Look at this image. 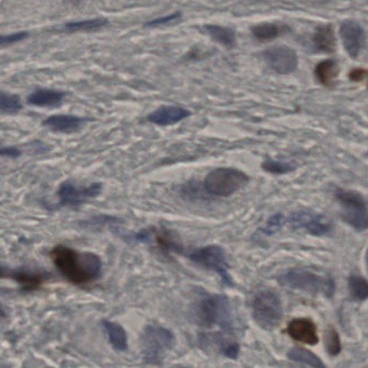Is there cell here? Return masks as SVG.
Returning a JSON list of instances; mask_svg holds the SVG:
<instances>
[{"label": "cell", "instance_id": "1", "mask_svg": "<svg viewBox=\"0 0 368 368\" xmlns=\"http://www.w3.org/2000/svg\"><path fill=\"white\" fill-rule=\"evenodd\" d=\"M57 270L73 284L82 285L98 280L102 275L101 258L93 253H78L73 248L59 246L50 253Z\"/></svg>", "mask_w": 368, "mask_h": 368}, {"label": "cell", "instance_id": "2", "mask_svg": "<svg viewBox=\"0 0 368 368\" xmlns=\"http://www.w3.org/2000/svg\"><path fill=\"white\" fill-rule=\"evenodd\" d=\"M194 318L196 323L204 329L219 326L221 331L233 335L234 319L230 300L226 295L204 294L196 302Z\"/></svg>", "mask_w": 368, "mask_h": 368}, {"label": "cell", "instance_id": "3", "mask_svg": "<svg viewBox=\"0 0 368 368\" xmlns=\"http://www.w3.org/2000/svg\"><path fill=\"white\" fill-rule=\"evenodd\" d=\"M277 282L290 290L322 295L331 300L336 292V282L329 273H320L309 268H291L277 277Z\"/></svg>", "mask_w": 368, "mask_h": 368}, {"label": "cell", "instance_id": "4", "mask_svg": "<svg viewBox=\"0 0 368 368\" xmlns=\"http://www.w3.org/2000/svg\"><path fill=\"white\" fill-rule=\"evenodd\" d=\"M250 176L237 167H217L208 173L203 181L204 192L215 198H228L250 182Z\"/></svg>", "mask_w": 368, "mask_h": 368}, {"label": "cell", "instance_id": "5", "mask_svg": "<svg viewBox=\"0 0 368 368\" xmlns=\"http://www.w3.org/2000/svg\"><path fill=\"white\" fill-rule=\"evenodd\" d=\"M174 333L161 325H147L140 335L142 360L151 365H159L167 352L174 348Z\"/></svg>", "mask_w": 368, "mask_h": 368}, {"label": "cell", "instance_id": "6", "mask_svg": "<svg viewBox=\"0 0 368 368\" xmlns=\"http://www.w3.org/2000/svg\"><path fill=\"white\" fill-rule=\"evenodd\" d=\"M252 315L260 329L273 331L283 320V304L275 291L260 290L252 300Z\"/></svg>", "mask_w": 368, "mask_h": 368}, {"label": "cell", "instance_id": "7", "mask_svg": "<svg viewBox=\"0 0 368 368\" xmlns=\"http://www.w3.org/2000/svg\"><path fill=\"white\" fill-rule=\"evenodd\" d=\"M335 199L340 206L341 219L358 232L368 228L367 201L361 192L337 188Z\"/></svg>", "mask_w": 368, "mask_h": 368}, {"label": "cell", "instance_id": "8", "mask_svg": "<svg viewBox=\"0 0 368 368\" xmlns=\"http://www.w3.org/2000/svg\"><path fill=\"white\" fill-rule=\"evenodd\" d=\"M187 258L194 265L217 273L226 286H234V281L229 273L227 254L221 246L210 244L194 248L190 253L187 254Z\"/></svg>", "mask_w": 368, "mask_h": 368}, {"label": "cell", "instance_id": "9", "mask_svg": "<svg viewBox=\"0 0 368 368\" xmlns=\"http://www.w3.org/2000/svg\"><path fill=\"white\" fill-rule=\"evenodd\" d=\"M293 230H304L313 237H326L333 232V223L329 217L312 210H298L286 219Z\"/></svg>", "mask_w": 368, "mask_h": 368}, {"label": "cell", "instance_id": "10", "mask_svg": "<svg viewBox=\"0 0 368 368\" xmlns=\"http://www.w3.org/2000/svg\"><path fill=\"white\" fill-rule=\"evenodd\" d=\"M103 185L101 183H93L86 187H78L71 182H64L57 190L59 206H78L84 202L93 199L101 194Z\"/></svg>", "mask_w": 368, "mask_h": 368}, {"label": "cell", "instance_id": "11", "mask_svg": "<svg viewBox=\"0 0 368 368\" xmlns=\"http://www.w3.org/2000/svg\"><path fill=\"white\" fill-rule=\"evenodd\" d=\"M263 59L277 74L288 75L297 68V53L286 46L268 48L263 52Z\"/></svg>", "mask_w": 368, "mask_h": 368}, {"label": "cell", "instance_id": "12", "mask_svg": "<svg viewBox=\"0 0 368 368\" xmlns=\"http://www.w3.org/2000/svg\"><path fill=\"white\" fill-rule=\"evenodd\" d=\"M342 44L349 57L356 59L365 47L366 35L363 26L354 20H346L339 28Z\"/></svg>", "mask_w": 368, "mask_h": 368}, {"label": "cell", "instance_id": "13", "mask_svg": "<svg viewBox=\"0 0 368 368\" xmlns=\"http://www.w3.org/2000/svg\"><path fill=\"white\" fill-rule=\"evenodd\" d=\"M150 244H155L160 253L165 256L184 254V244L178 233L167 227H160V228L152 227L151 243Z\"/></svg>", "mask_w": 368, "mask_h": 368}, {"label": "cell", "instance_id": "14", "mask_svg": "<svg viewBox=\"0 0 368 368\" xmlns=\"http://www.w3.org/2000/svg\"><path fill=\"white\" fill-rule=\"evenodd\" d=\"M286 334L300 344H308V346H315L319 344V334H318V327L308 318H296L287 324L285 329Z\"/></svg>", "mask_w": 368, "mask_h": 368}, {"label": "cell", "instance_id": "15", "mask_svg": "<svg viewBox=\"0 0 368 368\" xmlns=\"http://www.w3.org/2000/svg\"><path fill=\"white\" fill-rule=\"evenodd\" d=\"M199 341L203 347H215L221 356L230 360H237L240 353V344L238 341L233 338V335L226 334L223 331L202 335Z\"/></svg>", "mask_w": 368, "mask_h": 368}, {"label": "cell", "instance_id": "16", "mask_svg": "<svg viewBox=\"0 0 368 368\" xmlns=\"http://www.w3.org/2000/svg\"><path fill=\"white\" fill-rule=\"evenodd\" d=\"M190 116V111L183 109L181 106H161L148 115L147 120L154 125L167 127V125H176L188 118Z\"/></svg>", "mask_w": 368, "mask_h": 368}, {"label": "cell", "instance_id": "17", "mask_svg": "<svg viewBox=\"0 0 368 368\" xmlns=\"http://www.w3.org/2000/svg\"><path fill=\"white\" fill-rule=\"evenodd\" d=\"M84 122H86V119L78 116L53 115L44 120L42 125L55 132L73 133L82 128Z\"/></svg>", "mask_w": 368, "mask_h": 368}, {"label": "cell", "instance_id": "18", "mask_svg": "<svg viewBox=\"0 0 368 368\" xmlns=\"http://www.w3.org/2000/svg\"><path fill=\"white\" fill-rule=\"evenodd\" d=\"M65 92L51 89H38L30 94L28 103L36 107H46V109H57L64 102Z\"/></svg>", "mask_w": 368, "mask_h": 368}, {"label": "cell", "instance_id": "19", "mask_svg": "<svg viewBox=\"0 0 368 368\" xmlns=\"http://www.w3.org/2000/svg\"><path fill=\"white\" fill-rule=\"evenodd\" d=\"M102 326L109 337V344L117 352H125L129 349L128 334L125 329L116 322L103 320Z\"/></svg>", "mask_w": 368, "mask_h": 368}, {"label": "cell", "instance_id": "20", "mask_svg": "<svg viewBox=\"0 0 368 368\" xmlns=\"http://www.w3.org/2000/svg\"><path fill=\"white\" fill-rule=\"evenodd\" d=\"M312 42H313L314 47L318 51L331 53L334 51L335 46H336L334 30L331 25L319 26L314 33Z\"/></svg>", "mask_w": 368, "mask_h": 368}, {"label": "cell", "instance_id": "21", "mask_svg": "<svg viewBox=\"0 0 368 368\" xmlns=\"http://www.w3.org/2000/svg\"><path fill=\"white\" fill-rule=\"evenodd\" d=\"M286 356L290 361L295 363L304 364L311 367H325V364L319 356L302 347H293L287 351Z\"/></svg>", "mask_w": 368, "mask_h": 368}, {"label": "cell", "instance_id": "22", "mask_svg": "<svg viewBox=\"0 0 368 368\" xmlns=\"http://www.w3.org/2000/svg\"><path fill=\"white\" fill-rule=\"evenodd\" d=\"M338 73V66L333 59L320 62L314 69V75L318 82L326 86H331L335 84Z\"/></svg>", "mask_w": 368, "mask_h": 368}, {"label": "cell", "instance_id": "23", "mask_svg": "<svg viewBox=\"0 0 368 368\" xmlns=\"http://www.w3.org/2000/svg\"><path fill=\"white\" fill-rule=\"evenodd\" d=\"M203 30L212 39L223 44L225 47L231 48L236 44V33L231 28H223L219 25H205L203 26Z\"/></svg>", "mask_w": 368, "mask_h": 368}, {"label": "cell", "instance_id": "24", "mask_svg": "<svg viewBox=\"0 0 368 368\" xmlns=\"http://www.w3.org/2000/svg\"><path fill=\"white\" fill-rule=\"evenodd\" d=\"M9 277L20 283L24 290L32 291L37 288L44 281L47 280L49 275L46 273H30V271H13Z\"/></svg>", "mask_w": 368, "mask_h": 368}, {"label": "cell", "instance_id": "25", "mask_svg": "<svg viewBox=\"0 0 368 368\" xmlns=\"http://www.w3.org/2000/svg\"><path fill=\"white\" fill-rule=\"evenodd\" d=\"M348 288L351 298L356 302H363L368 297L367 280L362 275L351 273L348 277Z\"/></svg>", "mask_w": 368, "mask_h": 368}, {"label": "cell", "instance_id": "26", "mask_svg": "<svg viewBox=\"0 0 368 368\" xmlns=\"http://www.w3.org/2000/svg\"><path fill=\"white\" fill-rule=\"evenodd\" d=\"M287 28L273 23H260L252 28V34L259 42H270L279 37Z\"/></svg>", "mask_w": 368, "mask_h": 368}, {"label": "cell", "instance_id": "27", "mask_svg": "<svg viewBox=\"0 0 368 368\" xmlns=\"http://www.w3.org/2000/svg\"><path fill=\"white\" fill-rule=\"evenodd\" d=\"M109 24L107 19L98 17V19H91V20L76 21V22H69L64 25L65 32L77 33V32H94L100 30Z\"/></svg>", "mask_w": 368, "mask_h": 368}, {"label": "cell", "instance_id": "28", "mask_svg": "<svg viewBox=\"0 0 368 368\" xmlns=\"http://www.w3.org/2000/svg\"><path fill=\"white\" fill-rule=\"evenodd\" d=\"M23 109L22 100L17 94L0 91V113L15 115Z\"/></svg>", "mask_w": 368, "mask_h": 368}, {"label": "cell", "instance_id": "29", "mask_svg": "<svg viewBox=\"0 0 368 368\" xmlns=\"http://www.w3.org/2000/svg\"><path fill=\"white\" fill-rule=\"evenodd\" d=\"M261 169L270 174L285 175L295 171L296 167L293 163L282 161V160L266 159L261 163Z\"/></svg>", "mask_w": 368, "mask_h": 368}, {"label": "cell", "instance_id": "30", "mask_svg": "<svg viewBox=\"0 0 368 368\" xmlns=\"http://www.w3.org/2000/svg\"><path fill=\"white\" fill-rule=\"evenodd\" d=\"M325 348L327 353L331 358L338 356L342 350V344H341L340 336L339 333L334 326L329 325L325 331Z\"/></svg>", "mask_w": 368, "mask_h": 368}, {"label": "cell", "instance_id": "31", "mask_svg": "<svg viewBox=\"0 0 368 368\" xmlns=\"http://www.w3.org/2000/svg\"><path fill=\"white\" fill-rule=\"evenodd\" d=\"M286 223V219L282 213H275L271 215L266 221L263 227H260L259 232L266 237H273L280 232Z\"/></svg>", "mask_w": 368, "mask_h": 368}, {"label": "cell", "instance_id": "32", "mask_svg": "<svg viewBox=\"0 0 368 368\" xmlns=\"http://www.w3.org/2000/svg\"><path fill=\"white\" fill-rule=\"evenodd\" d=\"M30 36L28 32L13 33L9 35H0V47H6L17 42H23Z\"/></svg>", "mask_w": 368, "mask_h": 368}, {"label": "cell", "instance_id": "33", "mask_svg": "<svg viewBox=\"0 0 368 368\" xmlns=\"http://www.w3.org/2000/svg\"><path fill=\"white\" fill-rule=\"evenodd\" d=\"M181 17V13L175 12L173 15H169V17H159L156 20L150 21V22L146 23V26L149 28H155V26H160V25L167 24V23L172 22V21L177 20Z\"/></svg>", "mask_w": 368, "mask_h": 368}, {"label": "cell", "instance_id": "34", "mask_svg": "<svg viewBox=\"0 0 368 368\" xmlns=\"http://www.w3.org/2000/svg\"><path fill=\"white\" fill-rule=\"evenodd\" d=\"M21 155H22V151L19 148L10 147V146L0 147V157L13 158L15 159V158L20 157Z\"/></svg>", "mask_w": 368, "mask_h": 368}, {"label": "cell", "instance_id": "35", "mask_svg": "<svg viewBox=\"0 0 368 368\" xmlns=\"http://www.w3.org/2000/svg\"><path fill=\"white\" fill-rule=\"evenodd\" d=\"M366 75H367V73H366L365 69L356 68L353 69V71L349 74V78H350V80H352V82H363L364 79L366 78Z\"/></svg>", "mask_w": 368, "mask_h": 368}, {"label": "cell", "instance_id": "36", "mask_svg": "<svg viewBox=\"0 0 368 368\" xmlns=\"http://www.w3.org/2000/svg\"><path fill=\"white\" fill-rule=\"evenodd\" d=\"M7 317V311H6L5 308L0 304V318Z\"/></svg>", "mask_w": 368, "mask_h": 368}, {"label": "cell", "instance_id": "37", "mask_svg": "<svg viewBox=\"0 0 368 368\" xmlns=\"http://www.w3.org/2000/svg\"><path fill=\"white\" fill-rule=\"evenodd\" d=\"M68 1L71 5L78 6L80 5V3H84V1H86V0H68Z\"/></svg>", "mask_w": 368, "mask_h": 368}]
</instances>
